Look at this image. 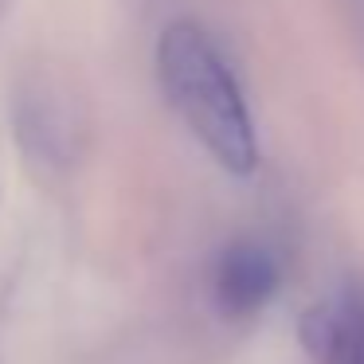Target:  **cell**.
I'll return each mask as SVG.
<instances>
[{
  "instance_id": "1",
  "label": "cell",
  "mask_w": 364,
  "mask_h": 364,
  "mask_svg": "<svg viewBox=\"0 0 364 364\" xmlns=\"http://www.w3.org/2000/svg\"><path fill=\"white\" fill-rule=\"evenodd\" d=\"M157 75L168 106L215 157V165L231 176H251L259 168L251 106L220 43L196 20H176L165 28L157 43Z\"/></svg>"
},
{
  "instance_id": "2",
  "label": "cell",
  "mask_w": 364,
  "mask_h": 364,
  "mask_svg": "<svg viewBox=\"0 0 364 364\" xmlns=\"http://www.w3.org/2000/svg\"><path fill=\"white\" fill-rule=\"evenodd\" d=\"M298 341L314 364H364V274L321 294L301 314Z\"/></svg>"
},
{
  "instance_id": "3",
  "label": "cell",
  "mask_w": 364,
  "mask_h": 364,
  "mask_svg": "<svg viewBox=\"0 0 364 364\" xmlns=\"http://www.w3.org/2000/svg\"><path fill=\"white\" fill-rule=\"evenodd\" d=\"M282 290V262L259 239H239L220 251L212 267V301L223 317L247 321L262 314Z\"/></svg>"
}]
</instances>
